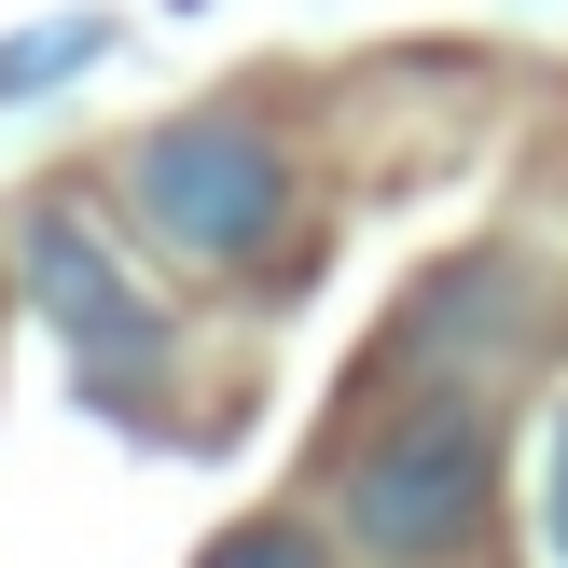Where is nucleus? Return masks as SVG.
<instances>
[{
  "label": "nucleus",
  "mask_w": 568,
  "mask_h": 568,
  "mask_svg": "<svg viewBox=\"0 0 568 568\" xmlns=\"http://www.w3.org/2000/svg\"><path fill=\"white\" fill-rule=\"evenodd\" d=\"M333 527L375 568H458L499 527V416L486 388H416L333 486Z\"/></svg>",
  "instance_id": "obj_1"
},
{
  "label": "nucleus",
  "mask_w": 568,
  "mask_h": 568,
  "mask_svg": "<svg viewBox=\"0 0 568 568\" xmlns=\"http://www.w3.org/2000/svg\"><path fill=\"white\" fill-rule=\"evenodd\" d=\"M125 209L166 264H264L292 222V153L250 111H181L125 153Z\"/></svg>",
  "instance_id": "obj_2"
},
{
  "label": "nucleus",
  "mask_w": 568,
  "mask_h": 568,
  "mask_svg": "<svg viewBox=\"0 0 568 568\" xmlns=\"http://www.w3.org/2000/svg\"><path fill=\"white\" fill-rule=\"evenodd\" d=\"M28 292H42L55 347H70V375H83V403H111V416H153V403H166L181 320L111 264V236H98L83 209H28Z\"/></svg>",
  "instance_id": "obj_3"
},
{
  "label": "nucleus",
  "mask_w": 568,
  "mask_h": 568,
  "mask_svg": "<svg viewBox=\"0 0 568 568\" xmlns=\"http://www.w3.org/2000/svg\"><path fill=\"white\" fill-rule=\"evenodd\" d=\"M83 55H111V28H98V14H70V28H14V42H0V111L42 98V83H55V70H83Z\"/></svg>",
  "instance_id": "obj_4"
},
{
  "label": "nucleus",
  "mask_w": 568,
  "mask_h": 568,
  "mask_svg": "<svg viewBox=\"0 0 568 568\" xmlns=\"http://www.w3.org/2000/svg\"><path fill=\"white\" fill-rule=\"evenodd\" d=\"M194 568H333V555H320V527H305V514H250V527H222Z\"/></svg>",
  "instance_id": "obj_5"
},
{
  "label": "nucleus",
  "mask_w": 568,
  "mask_h": 568,
  "mask_svg": "<svg viewBox=\"0 0 568 568\" xmlns=\"http://www.w3.org/2000/svg\"><path fill=\"white\" fill-rule=\"evenodd\" d=\"M555 555H568V430H555Z\"/></svg>",
  "instance_id": "obj_6"
}]
</instances>
